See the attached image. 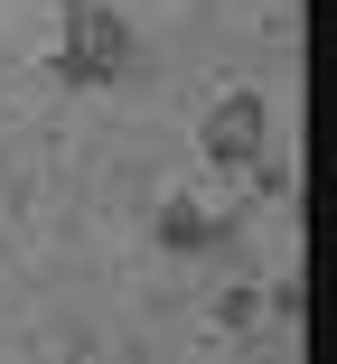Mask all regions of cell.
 Returning a JSON list of instances; mask_svg holds the SVG:
<instances>
[{
	"mask_svg": "<svg viewBox=\"0 0 337 364\" xmlns=\"http://www.w3.org/2000/svg\"><path fill=\"white\" fill-rule=\"evenodd\" d=\"M207 159H225V168H253L262 159V94H225L207 112Z\"/></svg>",
	"mask_w": 337,
	"mask_h": 364,
	"instance_id": "6da1fadb",
	"label": "cell"
},
{
	"mask_svg": "<svg viewBox=\"0 0 337 364\" xmlns=\"http://www.w3.org/2000/svg\"><path fill=\"white\" fill-rule=\"evenodd\" d=\"M122 56H131L122 19H113V10H76V47H66V75H76V85H103Z\"/></svg>",
	"mask_w": 337,
	"mask_h": 364,
	"instance_id": "7a4b0ae2",
	"label": "cell"
},
{
	"mask_svg": "<svg viewBox=\"0 0 337 364\" xmlns=\"http://www.w3.org/2000/svg\"><path fill=\"white\" fill-rule=\"evenodd\" d=\"M216 234H225V225H216V215L197 205V196H178V205L160 215V243H178V252H197V243H216Z\"/></svg>",
	"mask_w": 337,
	"mask_h": 364,
	"instance_id": "3957f363",
	"label": "cell"
}]
</instances>
